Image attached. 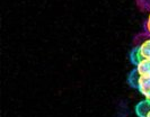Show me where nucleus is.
<instances>
[{"mask_svg": "<svg viewBox=\"0 0 150 117\" xmlns=\"http://www.w3.org/2000/svg\"><path fill=\"white\" fill-rule=\"evenodd\" d=\"M140 94L144 97V99L150 100V77H140L139 79V85L137 88Z\"/></svg>", "mask_w": 150, "mask_h": 117, "instance_id": "f257e3e1", "label": "nucleus"}, {"mask_svg": "<svg viewBox=\"0 0 150 117\" xmlns=\"http://www.w3.org/2000/svg\"><path fill=\"white\" fill-rule=\"evenodd\" d=\"M134 110L138 117H147L150 113V100L144 99V100L138 102Z\"/></svg>", "mask_w": 150, "mask_h": 117, "instance_id": "f03ea898", "label": "nucleus"}, {"mask_svg": "<svg viewBox=\"0 0 150 117\" xmlns=\"http://www.w3.org/2000/svg\"><path fill=\"white\" fill-rule=\"evenodd\" d=\"M137 71L142 77H150V58H143L135 66Z\"/></svg>", "mask_w": 150, "mask_h": 117, "instance_id": "7ed1b4c3", "label": "nucleus"}, {"mask_svg": "<svg viewBox=\"0 0 150 117\" xmlns=\"http://www.w3.org/2000/svg\"><path fill=\"white\" fill-rule=\"evenodd\" d=\"M139 53L142 58H150V38L143 41L142 43L138 46Z\"/></svg>", "mask_w": 150, "mask_h": 117, "instance_id": "20e7f679", "label": "nucleus"}, {"mask_svg": "<svg viewBox=\"0 0 150 117\" xmlns=\"http://www.w3.org/2000/svg\"><path fill=\"white\" fill-rule=\"evenodd\" d=\"M140 77H141V75L137 71V69H134L132 72L130 73V75H129V83H130V86L133 88H138Z\"/></svg>", "mask_w": 150, "mask_h": 117, "instance_id": "39448f33", "label": "nucleus"}, {"mask_svg": "<svg viewBox=\"0 0 150 117\" xmlns=\"http://www.w3.org/2000/svg\"><path fill=\"white\" fill-rule=\"evenodd\" d=\"M130 58H131V61H132V63L133 64H138L140 61H142L143 58H141V55H140V53H139V50H138V47H135L134 50L132 51L131 53V55H130Z\"/></svg>", "mask_w": 150, "mask_h": 117, "instance_id": "423d86ee", "label": "nucleus"}, {"mask_svg": "<svg viewBox=\"0 0 150 117\" xmlns=\"http://www.w3.org/2000/svg\"><path fill=\"white\" fill-rule=\"evenodd\" d=\"M146 29H147V32L149 33V35H150V13H149V15H148L147 22H146Z\"/></svg>", "mask_w": 150, "mask_h": 117, "instance_id": "0eeeda50", "label": "nucleus"}, {"mask_svg": "<svg viewBox=\"0 0 150 117\" xmlns=\"http://www.w3.org/2000/svg\"><path fill=\"white\" fill-rule=\"evenodd\" d=\"M147 117H150V113H149V115H148V116H147Z\"/></svg>", "mask_w": 150, "mask_h": 117, "instance_id": "6e6552de", "label": "nucleus"}]
</instances>
